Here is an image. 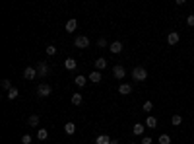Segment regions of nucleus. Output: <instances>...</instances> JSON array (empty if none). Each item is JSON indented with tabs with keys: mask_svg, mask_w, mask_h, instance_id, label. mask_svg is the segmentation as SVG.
Here are the masks:
<instances>
[{
	"mask_svg": "<svg viewBox=\"0 0 194 144\" xmlns=\"http://www.w3.org/2000/svg\"><path fill=\"white\" fill-rule=\"evenodd\" d=\"M95 144H111V138H109L107 135H99L95 138Z\"/></svg>",
	"mask_w": 194,
	"mask_h": 144,
	"instance_id": "nucleus-16",
	"label": "nucleus"
},
{
	"mask_svg": "<svg viewBox=\"0 0 194 144\" xmlns=\"http://www.w3.org/2000/svg\"><path fill=\"white\" fill-rule=\"evenodd\" d=\"M179 39H181V35L177 33V31L167 33V43H169V45H177V43H179Z\"/></svg>",
	"mask_w": 194,
	"mask_h": 144,
	"instance_id": "nucleus-6",
	"label": "nucleus"
},
{
	"mask_svg": "<svg viewBox=\"0 0 194 144\" xmlns=\"http://www.w3.org/2000/svg\"><path fill=\"white\" fill-rule=\"evenodd\" d=\"M153 109V103H151V101H146L144 103V111H151Z\"/></svg>",
	"mask_w": 194,
	"mask_h": 144,
	"instance_id": "nucleus-27",
	"label": "nucleus"
},
{
	"mask_svg": "<svg viewBox=\"0 0 194 144\" xmlns=\"http://www.w3.org/2000/svg\"><path fill=\"white\" fill-rule=\"evenodd\" d=\"M39 123H41L39 115H31L29 119H27V125H29V127H33V129H37V127H39Z\"/></svg>",
	"mask_w": 194,
	"mask_h": 144,
	"instance_id": "nucleus-10",
	"label": "nucleus"
},
{
	"mask_svg": "<svg viewBox=\"0 0 194 144\" xmlns=\"http://www.w3.org/2000/svg\"><path fill=\"white\" fill-rule=\"evenodd\" d=\"M76 28H78V22H76V20H68V22H66V31H68V33H74Z\"/></svg>",
	"mask_w": 194,
	"mask_h": 144,
	"instance_id": "nucleus-11",
	"label": "nucleus"
},
{
	"mask_svg": "<svg viewBox=\"0 0 194 144\" xmlns=\"http://www.w3.org/2000/svg\"><path fill=\"white\" fill-rule=\"evenodd\" d=\"M64 132H66V135H74V132H76V125H74V123H66V125H64Z\"/></svg>",
	"mask_w": 194,
	"mask_h": 144,
	"instance_id": "nucleus-17",
	"label": "nucleus"
},
{
	"mask_svg": "<svg viewBox=\"0 0 194 144\" xmlns=\"http://www.w3.org/2000/svg\"><path fill=\"white\" fill-rule=\"evenodd\" d=\"M74 47H78V49H86V47H90V39H87L86 35H78L74 39Z\"/></svg>",
	"mask_w": 194,
	"mask_h": 144,
	"instance_id": "nucleus-3",
	"label": "nucleus"
},
{
	"mask_svg": "<svg viewBox=\"0 0 194 144\" xmlns=\"http://www.w3.org/2000/svg\"><path fill=\"white\" fill-rule=\"evenodd\" d=\"M146 127H150V129H155V127H157V119L150 115L148 119H146Z\"/></svg>",
	"mask_w": 194,
	"mask_h": 144,
	"instance_id": "nucleus-18",
	"label": "nucleus"
},
{
	"mask_svg": "<svg viewBox=\"0 0 194 144\" xmlns=\"http://www.w3.org/2000/svg\"><path fill=\"white\" fill-rule=\"evenodd\" d=\"M47 136H49V131H47V129H39L37 131V138H39V140H47Z\"/></svg>",
	"mask_w": 194,
	"mask_h": 144,
	"instance_id": "nucleus-21",
	"label": "nucleus"
},
{
	"mask_svg": "<svg viewBox=\"0 0 194 144\" xmlns=\"http://www.w3.org/2000/svg\"><path fill=\"white\" fill-rule=\"evenodd\" d=\"M35 68H37V74H39L41 78L49 76V72H51V68H49V65H47V62H39V65L35 66Z\"/></svg>",
	"mask_w": 194,
	"mask_h": 144,
	"instance_id": "nucleus-4",
	"label": "nucleus"
},
{
	"mask_svg": "<svg viewBox=\"0 0 194 144\" xmlns=\"http://www.w3.org/2000/svg\"><path fill=\"white\" fill-rule=\"evenodd\" d=\"M132 78L136 80V82H144V80L148 78V70H146L144 66H136L132 70Z\"/></svg>",
	"mask_w": 194,
	"mask_h": 144,
	"instance_id": "nucleus-1",
	"label": "nucleus"
},
{
	"mask_svg": "<svg viewBox=\"0 0 194 144\" xmlns=\"http://www.w3.org/2000/svg\"><path fill=\"white\" fill-rule=\"evenodd\" d=\"M95 68H97L99 72H101V70H105V68H107V61H105L103 57H101V58H97V61H95Z\"/></svg>",
	"mask_w": 194,
	"mask_h": 144,
	"instance_id": "nucleus-14",
	"label": "nucleus"
},
{
	"mask_svg": "<svg viewBox=\"0 0 194 144\" xmlns=\"http://www.w3.org/2000/svg\"><path fill=\"white\" fill-rule=\"evenodd\" d=\"M76 66H78V62L74 61V58H66V61H64V68H66V70H74Z\"/></svg>",
	"mask_w": 194,
	"mask_h": 144,
	"instance_id": "nucleus-13",
	"label": "nucleus"
},
{
	"mask_svg": "<svg viewBox=\"0 0 194 144\" xmlns=\"http://www.w3.org/2000/svg\"><path fill=\"white\" fill-rule=\"evenodd\" d=\"M171 123H173V125H175V127H179L181 123H182V117H181V115H173V119H171Z\"/></svg>",
	"mask_w": 194,
	"mask_h": 144,
	"instance_id": "nucleus-24",
	"label": "nucleus"
},
{
	"mask_svg": "<svg viewBox=\"0 0 194 144\" xmlns=\"http://www.w3.org/2000/svg\"><path fill=\"white\" fill-rule=\"evenodd\" d=\"M55 53H56V47H55V45H47V55L52 57Z\"/></svg>",
	"mask_w": 194,
	"mask_h": 144,
	"instance_id": "nucleus-25",
	"label": "nucleus"
},
{
	"mask_svg": "<svg viewBox=\"0 0 194 144\" xmlns=\"http://www.w3.org/2000/svg\"><path fill=\"white\" fill-rule=\"evenodd\" d=\"M113 74H115V78H124V76H126V70H124V68L122 66H120V65H117V66H113Z\"/></svg>",
	"mask_w": 194,
	"mask_h": 144,
	"instance_id": "nucleus-7",
	"label": "nucleus"
},
{
	"mask_svg": "<svg viewBox=\"0 0 194 144\" xmlns=\"http://www.w3.org/2000/svg\"><path fill=\"white\" fill-rule=\"evenodd\" d=\"M111 144H118V140H115V138H111Z\"/></svg>",
	"mask_w": 194,
	"mask_h": 144,
	"instance_id": "nucleus-32",
	"label": "nucleus"
},
{
	"mask_svg": "<svg viewBox=\"0 0 194 144\" xmlns=\"http://www.w3.org/2000/svg\"><path fill=\"white\" fill-rule=\"evenodd\" d=\"M130 92H132V86H130V84H120L118 86V94L120 95H128Z\"/></svg>",
	"mask_w": 194,
	"mask_h": 144,
	"instance_id": "nucleus-9",
	"label": "nucleus"
},
{
	"mask_svg": "<svg viewBox=\"0 0 194 144\" xmlns=\"http://www.w3.org/2000/svg\"><path fill=\"white\" fill-rule=\"evenodd\" d=\"M186 22H188V25H190V28H194V16H188Z\"/></svg>",
	"mask_w": 194,
	"mask_h": 144,
	"instance_id": "nucleus-30",
	"label": "nucleus"
},
{
	"mask_svg": "<svg viewBox=\"0 0 194 144\" xmlns=\"http://www.w3.org/2000/svg\"><path fill=\"white\" fill-rule=\"evenodd\" d=\"M90 80H91L93 84H97V82H101V80H103V76H101V72H99V70H95V72L90 74Z\"/></svg>",
	"mask_w": 194,
	"mask_h": 144,
	"instance_id": "nucleus-15",
	"label": "nucleus"
},
{
	"mask_svg": "<svg viewBox=\"0 0 194 144\" xmlns=\"http://www.w3.org/2000/svg\"><path fill=\"white\" fill-rule=\"evenodd\" d=\"M97 45L101 47V49H105V47H107V39H103V37H101V39L97 41Z\"/></svg>",
	"mask_w": 194,
	"mask_h": 144,
	"instance_id": "nucleus-28",
	"label": "nucleus"
},
{
	"mask_svg": "<svg viewBox=\"0 0 194 144\" xmlns=\"http://www.w3.org/2000/svg\"><path fill=\"white\" fill-rule=\"evenodd\" d=\"M130 144H136V142H130Z\"/></svg>",
	"mask_w": 194,
	"mask_h": 144,
	"instance_id": "nucleus-33",
	"label": "nucleus"
},
{
	"mask_svg": "<svg viewBox=\"0 0 194 144\" xmlns=\"http://www.w3.org/2000/svg\"><path fill=\"white\" fill-rule=\"evenodd\" d=\"M82 101H83L82 94H74V95H72V105H82Z\"/></svg>",
	"mask_w": 194,
	"mask_h": 144,
	"instance_id": "nucleus-20",
	"label": "nucleus"
},
{
	"mask_svg": "<svg viewBox=\"0 0 194 144\" xmlns=\"http://www.w3.org/2000/svg\"><path fill=\"white\" fill-rule=\"evenodd\" d=\"M74 84H76L78 88H83V86L87 84V78H86V76H82V74H80V76H76V78H74Z\"/></svg>",
	"mask_w": 194,
	"mask_h": 144,
	"instance_id": "nucleus-12",
	"label": "nucleus"
},
{
	"mask_svg": "<svg viewBox=\"0 0 194 144\" xmlns=\"http://www.w3.org/2000/svg\"><path fill=\"white\" fill-rule=\"evenodd\" d=\"M109 51H111V53H115V55H118V53L122 51V43H120V41H115V43H111V45H109Z\"/></svg>",
	"mask_w": 194,
	"mask_h": 144,
	"instance_id": "nucleus-8",
	"label": "nucleus"
},
{
	"mask_svg": "<svg viewBox=\"0 0 194 144\" xmlns=\"http://www.w3.org/2000/svg\"><path fill=\"white\" fill-rule=\"evenodd\" d=\"M144 129H146V125H134L132 132H134L136 136H140V135H144Z\"/></svg>",
	"mask_w": 194,
	"mask_h": 144,
	"instance_id": "nucleus-19",
	"label": "nucleus"
},
{
	"mask_svg": "<svg viewBox=\"0 0 194 144\" xmlns=\"http://www.w3.org/2000/svg\"><path fill=\"white\" fill-rule=\"evenodd\" d=\"M142 144H151V138L150 136H144L142 138Z\"/></svg>",
	"mask_w": 194,
	"mask_h": 144,
	"instance_id": "nucleus-31",
	"label": "nucleus"
},
{
	"mask_svg": "<svg viewBox=\"0 0 194 144\" xmlns=\"http://www.w3.org/2000/svg\"><path fill=\"white\" fill-rule=\"evenodd\" d=\"M35 76H37V68H33V66H27L23 70V78L25 80H33Z\"/></svg>",
	"mask_w": 194,
	"mask_h": 144,
	"instance_id": "nucleus-5",
	"label": "nucleus"
},
{
	"mask_svg": "<svg viewBox=\"0 0 194 144\" xmlns=\"http://www.w3.org/2000/svg\"><path fill=\"white\" fill-rule=\"evenodd\" d=\"M0 86H2L4 90H12V86H10V80H2V82H0Z\"/></svg>",
	"mask_w": 194,
	"mask_h": 144,
	"instance_id": "nucleus-26",
	"label": "nucleus"
},
{
	"mask_svg": "<svg viewBox=\"0 0 194 144\" xmlns=\"http://www.w3.org/2000/svg\"><path fill=\"white\" fill-rule=\"evenodd\" d=\"M51 92H52V88L49 86V84H39L37 86V95L39 98H49Z\"/></svg>",
	"mask_w": 194,
	"mask_h": 144,
	"instance_id": "nucleus-2",
	"label": "nucleus"
},
{
	"mask_svg": "<svg viewBox=\"0 0 194 144\" xmlns=\"http://www.w3.org/2000/svg\"><path fill=\"white\" fill-rule=\"evenodd\" d=\"M19 95V92H18V88H12V90H8V99H16Z\"/></svg>",
	"mask_w": 194,
	"mask_h": 144,
	"instance_id": "nucleus-22",
	"label": "nucleus"
},
{
	"mask_svg": "<svg viewBox=\"0 0 194 144\" xmlns=\"http://www.w3.org/2000/svg\"><path fill=\"white\" fill-rule=\"evenodd\" d=\"M159 144H171V136L169 135H161L159 136Z\"/></svg>",
	"mask_w": 194,
	"mask_h": 144,
	"instance_id": "nucleus-23",
	"label": "nucleus"
},
{
	"mask_svg": "<svg viewBox=\"0 0 194 144\" xmlns=\"http://www.w3.org/2000/svg\"><path fill=\"white\" fill-rule=\"evenodd\" d=\"M22 142H23V144H29V142H31V136H29V135H23V136H22Z\"/></svg>",
	"mask_w": 194,
	"mask_h": 144,
	"instance_id": "nucleus-29",
	"label": "nucleus"
}]
</instances>
